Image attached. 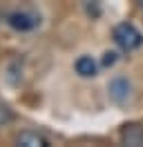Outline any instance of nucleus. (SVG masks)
I'll use <instances>...</instances> for the list:
<instances>
[{
    "label": "nucleus",
    "mask_w": 143,
    "mask_h": 147,
    "mask_svg": "<svg viewBox=\"0 0 143 147\" xmlns=\"http://www.w3.org/2000/svg\"><path fill=\"white\" fill-rule=\"evenodd\" d=\"M101 0H85V13L89 18H98L101 16Z\"/></svg>",
    "instance_id": "obj_8"
},
{
    "label": "nucleus",
    "mask_w": 143,
    "mask_h": 147,
    "mask_svg": "<svg viewBox=\"0 0 143 147\" xmlns=\"http://www.w3.org/2000/svg\"><path fill=\"white\" fill-rule=\"evenodd\" d=\"M74 69H76V74H78L80 78H94L98 67H96L92 56H80V58H76V63H74Z\"/></svg>",
    "instance_id": "obj_6"
},
{
    "label": "nucleus",
    "mask_w": 143,
    "mask_h": 147,
    "mask_svg": "<svg viewBox=\"0 0 143 147\" xmlns=\"http://www.w3.org/2000/svg\"><path fill=\"white\" fill-rule=\"evenodd\" d=\"M16 145H22V147H49V140L38 134V131H31V129H25L16 136Z\"/></svg>",
    "instance_id": "obj_5"
},
{
    "label": "nucleus",
    "mask_w": 143,
    "mask_h": 147,
    "mask_svg": "<svg viewBox=\"0 0 143 147\" xmlns=\"http://www.w3.org/2000/svg\"><path fill=\"white\" fill-rule=\"evenodd\" d=\"M121 143L127 147H143V125L139 123H130L121 127Z\"/></svg>",
    "instance_id": "obj_4"
},
{
    "label": "nucleus",
    "mask_w": 143,
    "mask_h": 147,
    "mask_svg": "<svg viewBox=\"0 0 143 147\" xmlns=\"http://www.w3.org/2000/svg\"><path fill=\"white\" fill-rule=\"evenodd\" d=\"M7 25L14 31H22L25 34V31H31V29H36L40 25V16L31 9H16L7 16Z\"/></svg>",
    "instance_id": "obj_2"
},
{
    "label": "nucleus",
    "mask_w": 143,
    "mask_h": 147,
    "mask_svg": "<svg viewBox=\"0 0 143 147\" xmlns=\"http://www.w3.org/2000/svg\"><path fill=\"white\" fill-rule=\"evenodd\" d=\"M107 94H110V100L112 102L125 105V102L132 98V83L127 78H123V76H116L107 85Z\"/></svg>",
    "instance_id": "obj_3"
},
{
    "label": "nucleus",
    "mask_w": 143,
    "mask_h": 147,
    "mask_svg": "<svg viewBox=\"0 0 143 147\" xmlns=\"http://www.w3.org/2000/svg\"><path fill=\"white\" fill-rule=\"evenodd\" d=\"M14 120H16V114L9 109L5 102H0V127H5V125L14 123Z\"/></svg>",
    "instance_id": "obj_7"
},
{
    "label": "nucleus",
    "mask_w": 143,
    "mask_h": 147,
    "mask_svg": "<svg viewBox=\"0 0 143 147\" xmlns=\"http://www.w3.org/2000/svg\"><path fill=\"white\" fill-rule=\"evenodd\" d=\"M114 63H116V54H114V51H105V54H103L101 65H103V67H112Z\"/></svg>",
    "instance_id": "obj_9"
},
{
    "label": "nucleus",
    "mask_w": 143,
    "mask_h": 147,
    "mask_svg": "<svg viewBox=\"0 0 143 147\" xmlns=\"http://www.w3.org/2000/svg\"><path fill=\"white\" fill-rule=\"evenodd\" d=\"M112 38H114V42L121 47L123 51H134V49H139V47L143 45V34L134 27L132 22L116 25L114 31H112Z\"/></svg>",
    "instance_id": "obj_1"
},
{
    "label": "nucleus",
    "mask_w": 143,
    "mask_h": 147,
    "mask_svg": "<svg viewBox=\"0 0 143 147\" xmlns=\"http://www.w3.org/2000/svg\"><path fill=\"white\" fill-rule=\"evenodd\" d=\"M134 2H136V7H139V9L143 11V0H134Z\"/></svg>",
    "instance_id": "obj_10"
}]
</instances>
